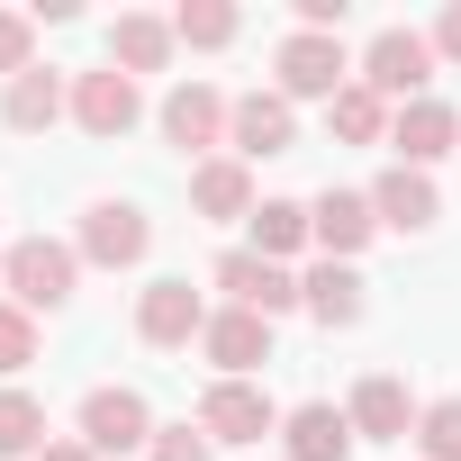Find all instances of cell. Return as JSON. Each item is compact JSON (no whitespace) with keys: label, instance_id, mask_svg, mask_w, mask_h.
<instances>
[{"label":"cell","instance_id":"obj_27","mask_svg":"<svg viewBox=\"0 0 461 461\" xmlns=\"http://www.w3.org/2000/svg\"><path fill=\"white\" fill-rule=\"evenodd\" d=\"M28 362H37V317L0 299V380H10V371H28Z\"/></svg>","mask_w":461,"mask_h":461},{"label":"cell","instance_id":"obj_31","mask_svg":"<svg viewBox=\"0 0 461 461\" xmlns=\"http://www.w3.org/2000/svg\"><path fill=\"white\" fill-rule=\"evenodd\" d=\"M37 461H100V452H91V443H46Z\"/></svg>","mask_w":461,"mask_h":461},{"label":"cell","instance_id":"obj_21","mask_svg":"<svg viewBox=\"0 0 461 461\" xmlns=\"http://www.w3.org/2000/svg\"><path fill=\"white\" fill-rule=\"evenodd\" d=\"M64 109H73V91H64V82H55L46 64H37V73H19L10 91H0V118H10L19 136H46V127L64 118Z\"/></svg>","mask_w":461,"mask_h":461},{"label":"cell","instance_id":"obj_23","mask_svg":"<svg viewBox=\"0 0 461 461\" xmlns=\"http://www.w3.org/2000/svg\"><path fill=\"white\" fill-rule=\"evenodd\" d=\"M299 245H317L308 199H263V208H254V254H263V263H290Z\"/></svg>","mask_w":461,"mask_h":461},{"label":"cell","instance_id":"obj_28","mask_svg":"<svg viewBox=\"0 0 461 461\" xmlns=\"http://www.w3.org/2000/svg\"><path fill=\"white\" fill-rule=\"evenodd\" d=\"M0 73H37V19H19V10H0Z\"/></svg>","mask_w":461,"mask_h":461},{"label":"cell","instance_id":"obj_10","mask_svg":"<svg viewBox=\"0 0 461 461\" xmlns=\"http://www.w3.org/2000/svg\"><path fill=\"white\" fill-rule=\"evenodd\" d=\"M82 443L109 461V452H145L154 443V407L136 398V389H91L82 398Z\"/></svg>","mask_w":461,"mask_h":461},{"label":"cell","instance_id":"obj_12","mask_svg":"<svg viewBox=\"0 0 461 461\" xmlns=\"http://www.w3.org/2000/svg\"><path fill=\"white\" fill-rule=\"evenodd\" d=\"M353 443H362V434H353V416H344L335 398H308V407L281 416V452H290V461H353Z\"/></svg>","mask_w":461,"mask_h":461},{"label":"cell","instance_id":"obj_1","mask_svg":"<svg viewBox=\"0 0 461 461\" xmlns=\"http://www.w3.org/2000/svg\"><path fill=\"white\" fill-rule=\"evenodd\" d=\"M82 281V245H55V236H19L10 254H0V290H10V308H64Z\"/></svg>","mask_w":461,"mask_h":461},{"label":"cell","instance_id":"obj_22","mask_svg":"<svg viewBox=\"0 0 461 461\" xmlns=\"http://www.w3.org/2000/svg\"><path fill=\"white\" fill-rule=\"evenodd\" d=\"M326 127H335L344 145H389V100H380L371 82H344V91L326 100Z\"/></svg>","mask_w":461,"mask_h":461},{"label":"cell","instance_id":"obj_5","mask_svg":"<svg viewBox=\"0 0 461 461\" xmlns=\"http://www.w3.org/2000/svg\"><path fill=\"white\" fill-rule=\"evenodd\" d=\"M145 245H154V226H145L136 199H91L82 208V263L127 272V263H145Z\"/></svg>","mask_w":461,"mask_h":461},{"label":"cell","instance_id":"obj_14","mask_svg":"<svg viewBox=\"0 0 461 461\" xmlns=\"http://www.w3.org/2000/svg\"><path fill=\"white\" fill-rule=\"evenodd\" d=\"M389 145H398V163H407V172H425V163L461 154V118H452L443 100H407V109L389 118Z\"/></svg>","mask_w":461,"mask_h":461},{"label":"cell","instance_id":"obj_4","mask_svg":"<svg viewBox=\"0 0 461 461\" xmlns=\"http://www.w3.org/2000/svg\"><path fill=\"white\" fill-rule=\"evenodd\" d=\"M136 335H145L154 353H181V344L208 335V299H199L190 281H145V290H136Z\"/></svg>","mask_w":461,"mask_h":461},{"label":"cell","instance_id":"obj_13","mask_svg":"<svg viewBox=\"0 0 461 461\" xmlns=\"http://www.w3.org/2000/svg\"><path fill=\"white\" fill-rule=\"evenodd\" d=\"M226 109H236L226 91H208V82H181V91L163 100V136H172L181 154H199V163H208V145H226Z\"/></svg>","mask_w":461,"mask_h":461},{"label":"cell","instance_id":"obj_19","mask_svg":"<svg viewBox=\"0 0 461 461\" xmlns=\"http://www.w3.org/2000/svg\"><path fill=\"white\" fill-rule=\"evenodd\" d=\"M190 208H199V217H254V172H245L236 154L190 163Z\"/></svg>","mask_w":461,"mask_h":461},{"label":"cell","instance_id":"obj_2","mask_svg":"<svg viewBox=\"0 0 461 461\" xmlns=\"http://www.w3.org/2000/svg\"><path fill=\"white\" fill-rule=\"evenodd\" d=\"M362 82L380 91V100H425V82H434V37H416V28H380L371 37V55H362Z\"/></svg>","mask_w":461,"mask_h":461},{"label":"cell","instance_id":"obj_3","mask_svg":"<svg viewBox=\"0 0 461 461\" xmlns=\"http://www.w3.org/2000/svg\"><path fill=\"white\" fill-rule=\"evenodd\" d=\"M272 73H281V100H335L344 82H362L353 64H344V37H281V55H272Z\"/></svg>","mask_w":461,"mask_h":461},{"label":"cell","instance_id":"obj_26","mask_svg":"<svg viewBox=\"0 0 461 461\" xmlns=\"http://www.w3.org/2000/svg\"><path fill=\"white\" fill-rule=\"evenodd\" d=\"M416 452H425V461H461V398H434V407L416 416Z\"/></svg>","mask_w":461,"mask_h":461},{"label":"cell","instance_id":"obj_25","mask_svg":"<svg viewBox=\"0 0 461 461\" xmlns=\"http://www.w3.org/2000/svg\"><path fill=\"white\" fill-rule=\"evenodd\" d=\"M46 452V407L28 389H0V461H37Z\"/></svg>","mask_w":461,"mask_h":461},{"label":"cell","instance_id":"obj_6","mask_svg":"<svg viewBox=\"0 0 461 461\" xmlns=\"http://www.w3.org/2000/svg\"><path fill=\"white\" fill-rule=\"evenodd\" d=\"M217 290L236 299V308H254V317H290V308H299V272H290V263H263L254 245L217 254Z\"/></svg>","mask_w":461,"mask_h":461},{"label":"cell","instance_id":"obj_8","mask_svg":"<svg viewBox=\"0 0 461 461\" xmlns=\"http://www.w3.org/2000/svg\"><path fill=\"white\" fill-rule=\"evenodd\" d=\"M199 434H208V443H263V434H281V407H272L254 380H217V389L199 398Z\"/></svg>","mask_w":461,"mask_h":461},{"label":"cell","instance_id":"obj_9","mask_svg":"<svg viewBox=\"0 0 461 461\" xmlns=\"http://www.w3.org/2000/svg\"><path fill=\"white\" fill-rule=\"evenodd\" d=\"M290 136H299V118H290L281 91H245L226 109V154L236 163H272V154H290Z\"/></svg>","mask_w":461,"mask_h":461},{"label":"cell","instance_id":"obj_16","mask_svg":"<svg viewBox=\"0 0 461 461\" xmlns=\"http://www.w3.org/2000/svg\"><path fill=\"white\" fill-rule=\"evenodd\" d=\"M371 217H380V226H398V236H425V226L443 217V190H434L425 172H407V163H389V172L371 181Z\"/></svg>","mask_w":461,"mask_h":461},{"label":"cell","instance_id":"obj_18","mask_svg":"<svg viewBox=\"0 0 461 461\" xmlns=\"http://www.w3.org/2000/svg\"><path fill=\"white\" fill-rule=\"evenodd\" d=\"M172 46H181V37H172V19H154V10H127V19L109 28V64H118L127 82H136V73H163Z\"/></svg>","mask_w":461,"mask_h":461},{"label":"cell","instance_id":"obj_20","mask_svg":"<svg viewBox=\"0 0 461 461\" xmlns=\"http://www.w3.org/2000/svg\"><path fill=\"white\" fill-rule=\"evenodd\" d=\"M299 308H308L317 326H362V272H353V263L299 272Z\"/></svg>","mask_w":461,"mask_h":461},{"label":"cell","instance_id":"obj_29","mask_svg":"<svg viewBox=\"0 0 461 461\" xmlns=\"http://www.w3.org/2000/svg\"><path fill=\"white\" fill-rule=\"evenodd\" d=\"M154 461H217V443L199 434V425H154V443H145Z\"/></svg>","mask_w":461,"mask_h":461},{"label":"cell","instance_id":"obj_17","mask_svg":"<svg viewBox=\"0 0 461 461\" xmlns=\"http://www.w3.org/2000/svg\"><path fill=\"white\" fill-rule=\"evenodd\" d=\"M344 416H353V434L398 443V434H416V416H425V407L407 398V380H398V371H371V380L353 389V407H344Z\"/></svg>","mask_w":461,"mask_h":461},{"label":"cell","instance_id":"obj_15","mask_svg":"<svg viewBox=\"0 0 461 461\" xmlns=\"http://www.w3.org/2000/svg\"><path fill=\"white\" fill-rule=\"evenodd\" d=\"M308 226H317L326 263H353V254L380 236V217H371V190H326V199H308Z\"/></svg>","mask_w":461,"mask_h":461},{"label":"cell","instance_id":"obj_24","mask_svg":"<svg viewBox=\"0 0 461 461\" xmlns=\"http://www.w3.org/2000/svg\"><path fill=\"white\" fill-rule=\"evenodd\" d=\"M236 0H181V10H172V37L181 46H199V55H217V46H236Z\"/></svg>","mask_w":461,"mask_h":461},{"label":"cell","instance_id":"obj_11","mask_svg":"<svg viewBox=\"0 0 461 461\" xmlns=\"http://www.w3.org/2000/svg\"><path fill=\"white\" fill-rule=\"evenodd\" d=\"M199 353H208L226 380H254V371L272 362V317H254V308H217L208 335H199Z\"/></svg>","mask_w":461,"mask_h":461},{"label":"cell","instance_id":"obj_7","mask_svg":"<svg viewBox=\"0 0 461 461\" xmlns=\"http://www.w3.org/2000/svg\"><path fill=\"white\" fill-rule=\"evenodd\" d=\"M136 118H145V91H136L118 64H100V73H82V82H73V127H82V136L118 145Z\"/></svg>","mask_w":461,"mask_h":461},{"label":"cell","instance_id":"obj_30","mask_svg":"<svg viewBox=\"0 0 461 461\" xmlns=\"http://www.w3.org/2000/svg\"><path fill=\"white\" fill-rule=\"evenodd\" d=\"M434 55H443V64H461V0H452V10L434 19Z\"/></svg>","mask_w":461,"mask_h":461}]
</instances>
